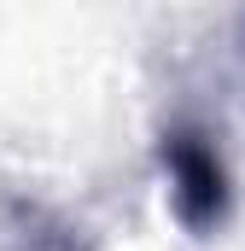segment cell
<instances>
[{
	"instance_id": "1",
	"label": "cell",
	"mask_w": 245,
	"mask_h": 251,
	"mask_svg": "<svg viewBox=\"0 0 245 251\" xmlns=\"http://www.w3.org/2000/svg\"><path fill=\"white\" fill-rule=\"evenodd\" d=\"M158 170L170 187V210L193 240H210L234 210V176L204 123H170L158 134Z\"/></svg>"
}]
</instances>
